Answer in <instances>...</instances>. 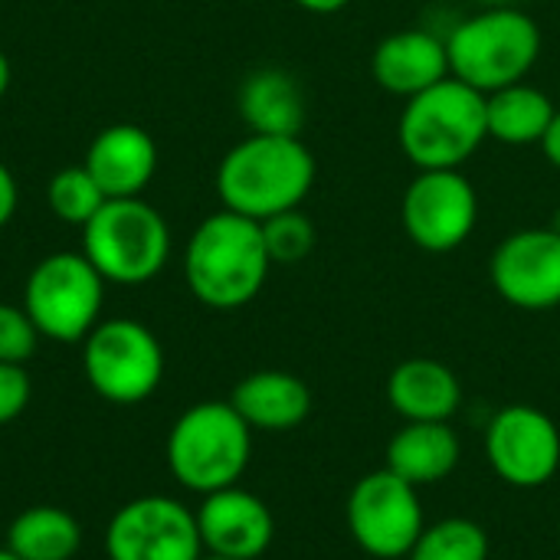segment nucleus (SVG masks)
<instances>
[{
  "instance_id": "obj_1",
  "label": "nucleus",
  "mask_w": 560,
  "mask_h": 560,
  "mask_svg": "<svg viewBox=\"0 0 560 560\" xmlns=\"http://www.w3.org/2000/svg\"><path fill=\"white\" fill-rule=\"evenodd\" d=\"M315 158L295 135H249L233 144L217 167L223 210L256 223L302 207L315 187Z\"/></svg>"
},
{
  "instance_id": "obj_2",
  "label": "nucleus",
  "mask_w": 560,
  "mask_h": 560,
  "mask_svg": "<svg viewBox=\"0 0 560 560\" xmlns=\"http://www.w3.org/2000/svg\"><path fill=\"white\" fill-rule=\"evenodd\" d=\"M272 259L262 243V226L233 210L210 213L187 240L184 279L190 295L217 312L249 305L266 279Z\"/></svg>"
},
{
  "instance_id": "obj_3",
  "label": "nucleus",
  "mask_w": 560,
  "mask_h": 560,
  "mask_svg": "<svg viewBox=\"0 0 560 560\" xmlns=\"http://www.w3.org/2000/svg\"><path fill=\"white\" fill-rule=\"evenodd\" d=\"M446 52L450 75L489 95L528 79L541 56V26L515 3H492L453 26Z\"/></svg>"
},
{
  "instance_id": "obj_4",
  "label": "nucleus",
  "mask_w": 560,
  "mask_h": 560,
  "mask_svg": "<svg viewBox=\"0 0 560 560\" xmlns=\"http://www.w3.org/2000/svg\"><path fill=\"white\" fill-rule=\"evenodd\" d=\"M397 141L417 171H453L463 167L489 141L486 95L456 75L433 89L407 98Z\"/></svg>"
},
{
  "instance_id": "obj_5",
  "label": "nucleus",
  "mask_w": 560,
  "mask_h": 560,
  "mask_svg": "<svg viewBox=\"0 0 560 560\" xmlns=\"http://www.w3.org/2000/svg\"><path fill=\"white\" fill-rule=\"evenodd\" d=\"M253 456V430L230 400H203L187 407L164 443L171 476L197 495L240 486Z\"/></svg>"
},
{
  "instance_id": "obj_6",
  "label": "nucleus",
  "mask_w": 560,
  "mask_h": 560,
  "mask_svg": "<svg viewBox=\"0 0 560 560\" xmlns=\"http://www.w3.org/2000/svg\"><path fill=\"white\" fill-rule=\"evenodd\" d=\"M82 253L105 282L144 285L171 259V230L148 200L115 197L82 226Z\"/></svg>"
},
{
  "instance_id": "obj_7",
  "label": "nucleus",
  "mask_w": 560,
  "mask_h": 560,
  "mask_svg": "<svg viewBox=\"0 0 560 560\" xmlns=\"http://www.w3.org/2000/svg\"><path fill=\"white\" fill-rule=\"evenodd\" d=\"M105 279L85 253H49L39 259L23 289V308L43 338L59 345L85 341L102 322Z\"/></svg>"
},
{
  "instance_id": "obj_8",
  "label": "nucleus",
  "mask_w": 560,
  "mask_h": 560,
  "mask_svg": "<svg viewBox=\"0 0 560 560\" xmlns=\"http://www.w3.org/2000/svg\"><path fill=\"white\" fill-rule=\"evenodd\" d=\"M82 371L102 400L135 407L161 387L164 348L135 318H102L82 341Z\"/></svg>"
},
{
  "instance_id": "obj_9",
  "label": "nucleus",
  "mask_w": 560,
  "mask_h": 560,
  "mask_svg": "<svg viewBox=\"0 0 560 560\" xmlns=\"http://www.w3.org/2000/svg\"><path fill=\"white\" fill-rule=\"evenodd\" d=\"M345 518L354 545L377 560L410 558L417 538L427 528L417 486H410L387 466L354 482Z\"/></svg>"
},
{
  "instance_id": "obj_10",
  "label": "nucleus",
  "mask_w": 560,
  "mask_h": 560,
  "mask_svg": "<svg viewBox=\"0 0 560 560\" xmlns=\"http://www.w3.org/2000/svg\"><path fill=\"white\" fill-rule=\"evenodd\" d=\"M108 560H200L197 515L171 495L125 502L105 528Z\"/></svg>"
},
{
  "instance_id": "obj_11",
  "label": "nucleus",
  "mask_w": 560,
  "mask_h": 560,
  "mask_svg": "<svg viewBox=\"0 0 560 560\" xmlns=\"http://www.w3.org/2000/svg\"><path fill=\"white\" fill-rule=\"evenodd\" d=\"M400 220L423 253H453L479 223V194L463 167L420 171L404 190Z\"/></svg>"
},
{
  "instance_id": "obj_12",
  "label": "nucleus",
  "mask_w": 560,
  "mask_h": 560,
  "mask_svg": "<svg viewBox=\"0 0 560 560\" xmlns=\"http://www.w3.org/2000/svg\"><path fill=\"white\" fill-rule=\"evenodd\" d=\"M486 456L492 472L512 489H541L560 472L558 423L532 407H502L486 430Z\"/></svg>"
},
{
  "instance_id": "obj_13",
  "label": "nucleus",
  "mask_w": 560,
  "mask_h": 560,
  "mask_svg": "<svg viewBox=\"0 0 560 560\" xmlns=\"http://www.w3.org/2000/svg\"><path fill=\"white\" fill-rule=\"evenodd\" d=\"M489 279L502 302L522 312H548L560 305V233L555 226H528L505 236L492 259Z\"/></svg>"
},
{
  "instance_id": "obj_14",
  "label": "nucleus",
  "mask_w": 560,
  "mask_h": 560,
  "mask_svg": "<svg viewBox=\"0 0 560 560\" xmlns=\"http://www.w3.org/2000/svg\"><path fill=\"white\" fill-rule=\"evenodd\" d=\"M194 515H197V528H200V541L207 555L256 560L269 551L276 538V518L269 505L240 486L203 495Z\"/></svg>"
},
{
  "instance_id": "obj_15",
  "label": "nucleus",
  "mask_w": 560,
  "mask_h": 560,
  "mask_svg": "<svg viewBox=\"0 0 560 560\" xmlns=\"http://www.w3.org/2000/svg\"><path fill=\"white\" fill-rule=\"evenodd\" d=\"M374 82L400 98H413L436 82L450 79V52L446 39L430 30H397L384 36L371 52Z\"/></svg>"
},
{
  "instance_id": "obj_16",
  "label": "nucleus",
  "mask_w": 560,
  "mask_h": 560,
  "mask_svg": "<svg viewBox=\"0 0 560 560\" xmlns=\"http://www.w3.org/2000/svg\"><path fill=\"white\" fill-rule=\"evenodd\" d=\"M85 171L108 200L141 197L158 171V144L138 125H108L92 138Z\"/></svg>"
},
{
  "instance_id": "obj_17",
  "label": "nucleus",
  "mask_w": 560,
  "mask_h": 560,
  "mask_svg": "<svg viewBox=\"0 0 560 560\" xmlns=\"http://www.w3.org/2000/svg\"><path fill=\"white\" fill-rule=\"evenodd\" d=\"M387 404L404 423H450L463 407V384L443 361L410 358L390 371Z\"/></svg>"
},
{
  "instance_id": "obj_18",
  "label": "nucleus",
  "mask_w": 560,
  "mask_h": 560,
  "mask_svg": "<svg viewBox=\"0 0 560 560\" xmlns=\"http://www.w3.org/2000/svg\"><path fill=\"white\" fill-rule=\"evenodd\" d=\"M230 404L249 423V430L285 433L308 420L312 390L289 371H253L233 387Z\"/></svg>"
},
{
  "instance_id": "obj_19",
  "label": "nucleus",
  "mask_w": 560,
  "mask_h": 560,
  "mask_svg": "<svg viewBox=\"0 0 560 560\" xmlns=\"http://www.w3.org/2000/svg\"><path fill=\"white\" fill-rule=\"evenodd\" d=\"M463 443L450 423H404L387 443V469L410 486H436L456 472Z\"/></svg>"
},
{
  "instance_id": "obj_20",
  "label": "nucleus",
  "mask_w": 560,
  "mask_h": 560,
  "mask_svg": "<svg viewBox=\"0 0 560 560\" xmlns=\"http://www.w3.org/2000/svg\"><path fill=\"white\" fill-rule=\"evenodd\" d=\"M240 115L253 135H295L305 125V95L292 72L279 66L256 69L240 85Z\"/></svg>"
},
{
  "instance_id": "obj_21",
  "label": "nucleus",
  "mask_w": 560,
  "mask_h": 560,
  "mask_svg": "<svg viewBox=\"0 0 560 560\" xmlns=\"http://www.w3.org/2000/svg\"><path fill=\"white\" fill-rule=\"evenodd\" d=\"M555 112L558 108L548 98V92H541L532 82H515V85H505V89L486 95L489 138L499 144H512V148L541 144Z\"/></svg>"
},
{
  "instance_id": "obj_22",
  "label": "nucleus",
  "mask_w": 560,
  "mask_h": 560,
  "mask_svg": "<svg viewBox=\"0 0 560 560\" xmlns=\"http://www.w3.org/2000/svg\"><path fill=\"white\" fill-rule=\"evenodd\" d=\"M3 548L20 560H72L82 548V525L59 505H33L10 522Z\"/></svg>"
},
{
  "instance_id": "obj_23",
  "label": "nucleus",
  "mask_w": 560,
  "mask_h": 560,
  "mask_svg": "<svg viewBox=\"0 0 560 560\" xmlns=\"http://www.w3.org/2000/svg\"><path fill=\"white\" fill-rule=\"evenodd\" d=\"M410 560H489V535L472 518H440L423 528Z\"/></svg>"
},
{
  "instance_id": "obj_24",
  "label": "nucleus",
  "mask_w": 560,
  "mask_h": 560,
  "mask_svg": "<svg viewBox=\"0 0 560 560\" xmlns=\"http://www.w3.org/2000/svg\"><path fill=\"white\" fill-rule=\"evenodd\" d=\"M46 200H49V210L62 223L85 226L102 210V203L108 197L102 194V187L82 164V167H62L59 174H52V180L46 187Z\"/></svg>"
},
{
  "instance_id": "obj_25",
  "label": "nucleus",
  "mask_w": 560,
  "mask_h": 560,
  "mask_svg": "<svg viewBox=\"0 0 560 560\" xmlns=\"http://www.w3.org/2000/svg\"><path fill=\"white\" fill-rule=\"evenodd\" d=\"M262 226V243H266V253L272 259V266H295V262H305L315 249V223L295 207V210H285V213H276L269 220L259 223Z\"/></svg>"
},
{
  "instance_id": "obj_26",
  "label": "nucleus",
  "mask_w": 560,
  "mask_h": 560,
  "mask_svg": "<svg viewBox=\"0 0 560 560\" xmlns=\"http://www.w3.org/2000/svg\"><path fill=\"white\" fill-rule=\"evenodd\" d=\"M39 338L43 335L23 305L0 302V361L3 364H26L36 354Z\"/></svg>"
},
{
  "instance_id": "obj_27",
  "label": "nucleus",
  "mask_w": 560,
  "mask_h": 560,
  "mask_svg": "<svg viewBox=\"0 0 560 560\" xmlns=\"http://www.w3.org/2000/svg\"><path fill=\"white\" fill-rule=\"evenodd\" d=\"M30 397H33V384H30L26 364L0 361V427L23 417V410L30 407Z\"/></svg>"
},
{
  "instance_id": "obj_28",
  "label": "nucleus",
  "mask_w": 560,
  "mask_h": 560,
  "mask_svg": "<svg viewBox=\"0 0 560 560\" xmlns=\"http://www.w3.org/2000/svg\"><path fill=\"white\" fill-rule=\"evenodd\" d=\"M13 213H16V180L10 167L0 161V226H7Z\"/></svg>"
},
{
  "instance_id": "obj_29",
  "label": "nucleus",
  "mask_w": 560,
  "mask_h": 560,
  "mask_svg": "<svg viewBox=\"0 0 560 560\" xmlns=\"http://www.w3.org/2000/svg\"><path fill=\"white\" fill-rule=\"evenodd\" d=\"M541 151H545L548 164H555L560 171V108L555 112V118H551V125H548V131L541 138Z\"/></svg>"
},
{
  "instance_id": "obj_30",
  "label": "nucleus",
  "mask_w": 560,
  "mask_h": 560,
  "mask_svg": "<svg viewBox=\"0 0 560 560\" xmlns=\"http://www.w3.org/2000/svg\"><path fill=\"white\" fill-rule=\"evenodd\" d=\"M292 3L308 13H318V16H331V13H341L351 0H292Z\"/></svg>"
},
{
  "instance_id": "obj_31",
  "label": "nucleus",
  "mask_w": 560,
  "mask_h": 560,
  "mask_svg": "<svg viewBox=\"0 0 560 560\" xmlns=\"http://www.w3.org/2000/svg\"><path fill=\"white\" fill-rule=\"evenodd\" d=\"M7 85H10V59H7L3 49H0V95L7 92Z\"/></svg>"
},
{
  "instance_id": "obj_32",
  "label": "nucleus",
  "mask_w": 560,
  "mask_h": 560,
  "mask_svg": "<svg viewBox=\"0 0 560 560\" xmlns=\"http://www.w3.org/2000/svg\"><path fill=\"white\" fill-rule=\"evenodd\" d=\"M0 560H20L13 551H7V548H0Z\"/></svg>"
},
{
  "instance_id": "obj_33",
  "label": "nucleus",
  "mask_w": 560,
  "mask_h": 560,
  "mask_svg": "<svg viewBox=\"0 0 560 560\" xmlns=\"http://www.w3.org/2000/svg\"><path fill=\"white\" fill-rule=\"evenodd\" d=\"M200 560H233V558H220V555H207V551H203V558Z\"/></svg>"
},
{
  "instance_id": "obj_34",
  "label": "nucleus",
  "mask_w": 560,
  "mask_h": 560,
  "mask_svg": "<svg viewBox=\"0 0 560 560\" xmlns=\"http://www.w3.org/2000/svg\"><path fill=\"white\" fill-rule=\"evenodd\" d=\"M548 226H555V230H558V233H560V210H558V217H555V220H551Z\"/></svg>"
}]
</instances>
